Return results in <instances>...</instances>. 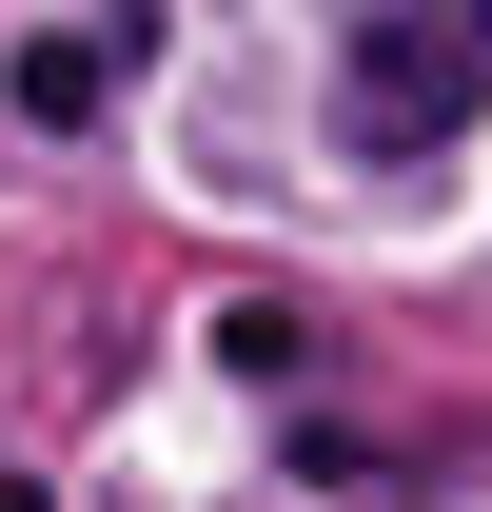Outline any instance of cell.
I'll list each match as a JSON object with an SVG mask.
<instances>
[{
	"label": "cell",
	"mask_w": 492,
	"mask_h": 512,
	"mask_svg": "<svg viewBox=\"0 0 492 512\" xmlns=\"http://www.w3.org/2000/svg\"><path fill=\"white\" fill-rule=\"evenodd\" d=\"M119 99V40H20V119H99Z\"/></svg>",
	"instance_id": "7a4b0ae2"
},
{
	"label": "cell",
	"mask_w": 492,
	"mask_h": 512,
	"mask_svg": "<svg viewBox=\"0 0 492 512\" xmlns=\"http://www.w3.org/2000/svg\"><path fill=\"white\" fill-rule=\"evenodd\" d=\"M217 355H237V375H296L315 316H296V296H237V316H217Z\"/></svg>",
	"instance_id": "3957f363"
},
{
	"label": "cell",
	"mask_w": 492,
	"mask_h": 512,
	"mask_svg": "<svg viewBox=\"0 0 492 512\" xmlns=\"http://www.w3.org/2000/svg\"><path fill=\"white\" fill-rule=\"evenodd\" d=\"M0 512H40V493H20V473H0Z\"/></svg>",
	"instance_id": "277c9868"
},
{
	"label": "cell",
	"mask_w": 492,
	"mask_h": 512,
	"mask_svg": "<svg viewBox=\"0 0 492 512\" xmlns=\"http://www.w3.org/2000/svg\"><path fill=\"white\" fill-rule=\"evenodd\" d=\"M492 119V0H355L335 20V138L355 158H453Z\"/></svg>",
	"instance_id": "6da1fadb"
}]
</instances>
